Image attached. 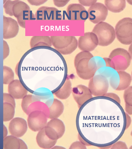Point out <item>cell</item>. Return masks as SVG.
Masks as SVG:
<instances>
[{
    "instance_id": "obj_51",
    "label": "cell",
    "mask_w": 132,
    "mask_h": 149,
    "mask_svg": "<svg viewBox=\"0 0 132 149\" xmlns=\"http://www.w3.org/2000/svg\"><path fill=\"white\" fill-rule=\"evenodd\" d=\"M131 77H132V73H131Z\"/></svg>"
},
{
    "instance_id": "obj_49",
    "label": "cell",
    "mask_w": 132,
    "mask_h": 149,
    "mask_svg": "<svg viewBox=\"0 0 132 149\" xmlns=\"http://www.w3.org/2000/svg\"><path fill=\"white\" fill-rule=\"evenodd\" d=\"M131 136L132 137V130L131 132Z\"/></svg>"
},
{
    "instance_id": "obj_5",
    "label": "cell",
    "mask_w": 132,
    "mask_h": 149,
    "mask_svg": "<svg viewBox=\"0 0 132 149\" xmlns=\"http://www.w3.org/2000/svg\"><path fill=\"white\" fill-rule=\"evenodd\" d=\"M116 37L122 44L132 43V18L126 17L122 19L116 24Z\"/></svg>"
},
{
    "instance_id": "obj_1",
    "label": "cell",
    "mask_w": 132,
    "mask_h": 149,
    "mask_svg": "<svg viewBox=\"0 0 132 149\" xmlns=\"http://www.w3.org/2000/svg\"><path fill=\"white\" fill-rule=\"evenodd\" d=\"M79 109L76 118L78 133L91 146H110L124 134L126 113L115 100L106 96H94Z\"/></svg>"
},
{
    "instance_id": "obj_22",
    "label": "cell",
    "mask_w": 132,
    "mask_h": 149,
    "mask_svg": "<svg viewBox=\"0 0 132 149\" xmlns=\"http://www.w3.org/2000/svg\"><path fill=\"white\" fill-rule=\"evenodd\" d=\"M64 110V105L61 101L57 99H54L53 104L49 107V118L52 119L58 118L63 113Z\"/></svg>"
},
{
    "instance_id": "obj_24",
    "label": "cell",
    "mask_w": 132,
    "mask_h": 149,
    "mask_svg": "<svg viewBox=\"0 0 132 149\" xmlns=\"http://www.w3.org/2000/svg\"><path fill=\"white\" fill-rule=\"evenodd\" d=\"M3 148L4 149H20V139L12 135L3 138Z\"/></svg>"
},
{
    "instance_id": "obj_14",
    "label": "cell",
    "mask_w": 132,
    "mask_h": 149,
    "mask_svg": "<svg viewBox=\"0 0 132 149\" xmlns=\"http://www.w3.org/2000/svg\"><path fill=\"white\" fill-rule=\"evenodd\" d=\"M28 127L27 122L24 119L16 117L10 121L8 131L11 135L20 138L23 137L27 132Z\"/></svg>"
},
{
    "instance_id": "obj_10",
    "label": "cell",
    "mask_w": 132,
    "mask_h": 149,
    "mask_svg": "<svg viewBox=\"0 0 132 149\" xmlns=\"http://www.w3.org/2000/svg\"><path fill=\"white\" fill-rule=\"evenodd\" d=\"M99 45L98 37L93 32H86L84 36L80 37L78 40V47L82 51L90 52L94 51Z\"/></svg>"
},
{
    "instance_id": "obj_23",
    "label": "cell",
    "mask_w": 132,
    "mask_h": 149,
    "mask_svg": "<svg viewBox=\"0 0 132 149\" xmlns=\"http://www.w3.org/2000/svg\"><path fill=\"white\" fill-rule=\"evenodd\" d=\"M120 77V83L117 91H124L131 83L132 78L130 74L124 71H118Z\"/></svg>"
},
{
    "instance_id": "obj_6",
    "label": "cell",
    "mask_w": 132,
    "mask_h": 149,
    "mask_svg": "<svg viewBox=\"0 0 132 149\" xmlns=\"http://www.w3.org/2000/svg\"><path fill=\"white\" fill-rule=\"evenodd\" d=\"M88 87L93 96H104L109 90V81L104 75L95 74L89 80Z\"/></svg>"
},
{
    "instance_id": "obj_40",
    "label": "cell",
    "mask_w": 132,
    "mask_h": 149,
    "mask_svg": "<svg viewBox=\"0 0 132 149\" xmlns=\"http://www.w3.org/2000/svg\"><path fill=\"white\" fill-rule=\"evenodd\" d=\"M104 96H107L113 99L120 104L121 101L120 97L115 93H107Z\"/></svg>"
},
{
    "instance_id": "obj_3",
    "label": "cell",
    "mask_w": 132,
    "mask_h": 149,
    "mask_svg": "<svg viewBox=\"0 0 132 149\" xmlns=\"http://www.w3.org/2000/svg\"><path fill=\"white\" fill-rule=\"evenodd\" d=\"M92 32L98 37L99 45L103 47L111 44L116 38L115 29L106 22L97 24L93 28Z\"/></svg>"
},
{
    "instance_id": "obj_12",
    "label": "cell",
    "mask_w": 132,
    "mask_h": 149,
    "mask_svg": "<svg viewBox=\"0 0 132 149\" xmlns=\"http://www.w3.org/2000/svg\"><path fill=\"white\" fill-rule=\"evenodd\" d=\"M66 11L68 19L70 20L85 21L88 18V11L80 3L68 5Z\"/></svg>"
},
{
    "instance_id": "obj_45",
    "label": "cell",
    "mask_w": 132,
    "mask_h": 149,
    "mask_svg": "<svg viewBox=\"0 0 132 149\" xmlns=\"http://www.w3.org/2000/svg\"><path fill=\"white\" fill-rule=\"evenodd\" d=\"M20 145H21V148L20 149H28V147H27V145L26 144V143L22 141V140L20 139Z\"/></svg>"
},
{
    "instance_id": "obj_21",
    "label": "cell",
    "mask_w": 132,
    "mask_h": 149,
    "mask_svg": "<svg viewBox=\"0 0 132 149\" xmlns=\"http://www.w3.org/2000/svg\"><path fill=\"white\" fill-rule=\"evenodd\" d=\"M31 48L39 46L52 47V46L51 37L47 36H33L30 42Z\"/></svg>"
},
{
    "instance_id": "obj_19",
    "label": "cell",
    "mask_w": 132,
    "mask_h": 149,
    "mask_svg": "<svg viewBox=\"0 0 132 149\" xmlns=\"http://www.w3.org/2000/svg\"><path fill=\"white\" fill-rule=\"evenodd\" d=\"M72 89V82L69 79H67L63 86L53 94L59 99L65 100L71 95Z\"/></svg>"
},
{
    "instance_id": "obj_25",
    "label": "cell",
    "mask_w": 132,
    "mask_h": 149,
    "mask_svg": "<svg viewBox=\"0 0 132 149\" xmlns=\"http://www.w3.org/2000/svg\"><path fill=\"white\" fill-rule=\"evenodd\" d=\"M17 22L21 27L25 28V21L36 20L35 15L31 10L23 11L21 12L17 17Z\"/></svg>"
},
{
    "instance_id": "obj_46",
    "label": "cell",
    "mask_w": 132,
    "mask_h": 149,
    "mask_svg": "<svg viewBox=\"0 0 132 149\" xmlns=\"http://www.w3.org/2000/svg\"><path fill=\"white\" fill-rule=\"evenodd\" d=\"M3 138L7 137L8 134V130H7V127L5 126V125H3Z\"/></svg>"
},
{
    "instance_id": "obj_15",
    "label": "cell",
    "mask_w": 132,
    "mask_h": 149,
    "mask_svg": "<svg viewBox=\"0 0 132 149\" xmlns=\"http://www.w3.org/2000/svg\"><path fill=\"white\" fill-rule=\"evenodd\" d=\"M19 26L15 20L10 17H3V38L9 39L17 36L19 32Z\"/></svg>"
},
{
    "instance_id": "obj_17",
    "label": "cell",
    "mask_w": 132,
    "mask_h": 149,
    "mask_svg": "<svg viewBox=\"0 0 132 149\" xmlns=\"http://www.w3.org/2000/svg\"><path fill=\"white\" fill-rule=\"evenodd\" d=\"M8 91L16 100L22 99L28 93V91L19 79L14 80L8 84Z\"/></svg>"
},
{
    "instance_id": "obj_43",
    "label": "cell",
    "mask_w": 132,
    "mask_h": 149,
    "mask_svg": "<svg viewBox=\"0 0 132 149\" xmlns=\"http://www.w3.org/2000/svg\"><path fill=\"white\" fill-rule=\"evenodd\" d=\"M126 130L129 128L131 124V118L130 116L129 115L126 113Z\"/></svg>"
},
{
    "instance_id": "obj_29",
    "label": "cell",
    "mask_w": 132,
    "mask_h": 149,
    "mask_svg": "<svg viewBox=\"0 0 132 149\" xmlns=\"http://www.w3.org/2000/svg\"><path fill=\"white\" fill-rule=\"evenodd\" d=\"M124 99L125 104L132 106V86L124 90Z\"/></svg>"
},
{
    "instance_id": "obj_18",
    "label": "cell",
    "mask_w": 132,
    "mask_h": 149,
    "mask_svg": "<svg viewBox=\"0 0 132 149\" xmlns=\"http://www.w3.org/2000/svg\"><path fill=\"white\" fill-rule=\"evenodd\" d=\"M36 141L41 148L50 149L54 147L57 141L51 139L46 134L44 129L38 132L36 137Z\"/></svg>"
},
{
    "instance_id": "obj_30",
    "label": "cell",
    "mask_w": 132,
    "mask_h": 149,
    "mask_svg": "<svg viewBox=\"0 0 132 149\" xmlns=\"http://www.w3.org/2000/svg\"><path fill=\"white\" fill-rule=\"evenodd\" d=\"M32 95H27L22 99L21 107L23 112L27 115H28L27 113V109L29 105L32 102Z\"/></svg>"
},
{
    "instance_id": "obj_41",
    "label": "cell",
    "mask_w": 132,
    "mask_h": 149,
    "mask_svg": "<svg viewBox=\"0 0 132 149\" xmlns=\"http://www.w3.org/2000/svg\"><path fill=\"white\" fill-rule=\"evenodd\" d=\"M125 111L126 113L129 115H132V106L125 104Z\"/></svg>"
},
{
    "instance_id": "obj_16",
    "label": "cell",
    "mask_w": 132,
    "mask_h": 149,
    "mask_svg": "<svg viewBox=\"0 0 132 149\" xmlns=\"http://www.w3.org/2000/svg\"><path fill=\"white\" fill-rule=\"evenodd\" d=\"M90 57H85L78 61L75 68L77 75L80 78L84 80H90L93 78L95 72L91 70L88 68V63Z\"/></svg>"
},
{
    "instance_id": "obj_20",
    "label": "cell",
    "mask_w": 132,
    "mask_h": 149,
    "mask_svg": "<svg viewBox=\"0 0 132 149\" xmlns=\"http://www.w3.org/2000/svg\"><path fill=\"white\" fill-rule=\"evenodd\" d=\"M104 2L108 10L114 13L122 12L126 6L125 0H105Z\"/></svg>"
},
{
    "instance_id": "obj_27",
    "label": "cell",
    "mask_w": 132,
    "mask_h": 149,
    "mask_svg": "<svg viewBox=\"0 0 132 149\" xmlns=\"http://www.w3.org/2000/svg\"><path fill=\"white\" fill-rule=\"evenodd\" d=\"M25 10H30L29 6L23 1L17 0L12 8L13 16L17 18L21 12Z\"/></svg>"
},
{
    "instance_id": "obj_11",
    "label": "cell",
    "mask_w": 132,
    "mask_h": 149,
    "mask_svg": "<svg viewBox=\"0 0 132 149\" xmlns=\"http://www.w3.org/2000/svg\"><path fill=\"white\" fill-rule=\"evenodd\" d=\"M35 15L37 20H61L62 18L60 11L53 7H41Z\"/></svg>"
},
{
    "instance_id": "obj_47",
    "label": "cell",
    "mask_w": 132,
    "mask_h": 149,
    "mask_svg": "<svg viewBox=\"0 0 132 149\" xmlns=\"http://www.w3.org/2000/svg\"><path fill=\"white\" fill-rule=\"evenodd\" d=\"M128 52H129V54L130 55L131 57L132 60V43L130 45L128 48Z\"/></svg>"
},
{
    "instance_id": "obj_36",
    "label": "cell",
    "mask_w": 132,
    "mask_h": 149,
    "mask_svg": "<svg viewBox=\"0 0 132 149\" xmlns=\"http://www.w3.org/2000/svg\"><path fill=\"white\" fill-rule=\"evenodd\" d=\"M80 4L85 7H91L97 3V0H79Z\"/></svg>"
},
{
    "instance_id": "obj_7",
    "label": "cell",
    "mask_w": 132,
    "mask_h": 149,
    "mask_svg": "<svg viewBox=\"0 0 132 149\" xmlns=\"http://www.w3.org/2000/svg\"><path fill=\"white\" fill-rule=\"evenodd\" d=\"M48 118L43 111L36 110L28 114L27 122L28 127L33 132H37L45 127Z\"/></svg>"
},
{
    "instance_id": "obj_34",
    "label": "cell",
    "mask_w": 132,
    "mask_h": 149,
    "mask_svg": "<svg viewBox=\"0 0 132 149\" xmlns=\"http://www.w3.org/2000/svg\"><path fill=\"white\" fill-rule=\"evenodd\" d=\"M127 146L125 143L122 141H116L111 145V149H128Z\"/></svg>"
},
{
    "instance_id": "obj_50",
    "label": "cell",
    "mask_w": 132,
    "mask_h": 149,
    "mask_svg": "<svg viewBox=\"0 0 132 149\" xmlns=\"http://www.w3.org/2000/svg\"><path fill=\"white\" fill-rule=\"evenodd\" d=\"M129 149H132V146H130V147L129 148Z\"/></svg>"
},
{
    "instance_id": "obj_9",
    "label": "cell",
    "mask_w": 132,
    "mask_h": 149,
    "mask_svg": "<svg viewBox=\"0 0 132 149\" xmlns=\"http://www.w3.org/2000/svg\"><path fill=\"white\" fill-rule=\"evenodd\" d=\"M88 12L89 21L97 24L105 20L108 16V10L105 5L97 2L89 7Z\"/></svg>"
},
{
    "instance_id": "obj_13",
    "label": "cell",
    "mask_w": 132,
    "mask_h": 149,
    "mask_svg": "<svg viewBox=\"0 0 132 149\" xmlns=\"http://www.w3.org/2000/svg\"><path fill=\"white\" fill-rule=\"evenodd\" d=\"M72 95L78 105V108L88 100L93 97L89 88L84 85L80 84L72 89Z\"/></svg>"
},
{
    "instance_id": "obj_31",
    "label": "cell",
    "mask_w": 132,
    "mask_h": 149,
    "mask_svg": "<svg viewBox=\"0 0 132 149\" xmlns=\"http://www.w3.org/2000/svg\"><path fill=\"white\" fill-rule=\"evenodd\" d=\"M17 1V0L15 1H10L8 0L3 5V8L4 9L5 12L6 14L8 15H9L12 17L13 16V12H12V8L13 6L15 3Z\"/></svg>"
},
{
    "instance_id": "obj_42",
    "label": "cell",
    "mask_w": 132,
    "mask_h": 149,
    "mask_svg": "<svg viewBox=\"0 0 132 149\" xmlns=\"http://www.w3.org/2000/svg\"><path fill=\"white\" fill-rule=\"evenodd\" d=\"M78 139L79 140V141H80L81 143L82 144H83V145H85L86 146H90L91 145L89 144L86 141L83 139L81 137L80 135H79V134L78 133Z\"/></svg>"
},
{
    "instance_id": "obj_48",
    "label": "cell",
    "mask_w": 132,
    "mask_h": 149,
    "mask_svg": "<svg viewBox=\"0 0 132 149\" xmlns=\"http://www.w3.org/2000/svg\"><path fill=\"white\" fill-rule=\"evenodd\" d=\"M127 2L129 4L132 6V0H128V1H127Z\"/></svg>"
},
{
    "instance_id": "obj_37",
    "label": "cell",
    "mask_w": 132,
    "mask_h": 149,
    "mask_svg": "<svg viewBox=\"0 0 132 149\" xmlns=\"http://www.w3.org/2000/svg\"><path fill=\"white\" fill-rule=\"evenodd\" d=\"M10 53V49L8 43L6 41H3V59L8 57Z\"/></svg>"
},
{
    "instance_id": "obj_38",
    "label": "cell",
    "mask_w": 132,
    "mask_h": 149,
    "mask_svg": "<svg viewBox=\"0 0 132 149\" xmlns=\"http://www.w3.org/2000/svg\"><path fill=\"white\" fill-rule=\"evenodd\" d=\"M69 0H54V5L57 7H62L65 6L69 2Z\"/></svg>"
},
{
    "instance_id": "obj_8",
    "label": "cell",
    "mask_w": 132,
    "mask_h": 149,
    "mask_svg": "<svg viewBox=\"0 0 132 149\" xmlns=\"http://www.w3.org/2000/svg\"><path fill=\"white\" fill-rule=\"evenodd\" d=\"M44 130L46 134L49 138L58 141L64 135L65 126L61 120L54 118L47 122Z\"/></svg>"
},
{
    "instance_id": "obj_33",
    "label": "cell",
    "mask_w": 132,
    "mask_h": 149,
    "mask_svg": "<svg viewBox=\"0 0 132 149\" xmlns=\"http://www.w3.org/2000/svg\"><path fill=\"white\" fill-rule=\"evenodd\" d=\"M14 97L12 95L9 93H3V103L7 102L12 104L13 106L16 107V102Z\"/></svg>"
},
{
    "instance_id": "obj_35",
    "label": "cell",
    "mask_w": 132,
    "mask_h": 149,
    "mask_svg": "<svg viewBox=\"0 0 132 149\" xmlns=\"http://www.w3.org/2000/svg\"><path fill=\"white\" fill-rule=\"evenodd\" d=\"M87 146L83 145L80 141H76L73 143L69 148V149H86Z\"/></svg>"
},
{
    "instance_id": "obj_4",
    "label": "cell",
    "mask_w": 132,
    "mask_h": 149,
    "mask_svg": "<svg viewBox=\"0 0 132 149\" xmlns=\"http://www.w3.org/2000/svg\"><path fill=\"white\" fill-rule=\"evenodd\" d=\"M109 58L111 59V67L118 71H124L130 66L131 58L126 50L115 49L111 52Z\"/></svg>"
},
{
    "instance_id": "obj_39",
    "label": "cell",
    "mask_w": 132,
    "mask_h": 149,
    "mask_svg": "<svg viewBox=\"0 0 132 149\" xmlns=\"http://www.w3.org/2000/svg\"><path fill=\"white\" fill-rule=\"evenodd\" d=\"M47 0H28V2L32 6H39L44 4Z\"/></svg>"
},
{
    "instance_id": "obj_28",
    "label": "cell",
    "mask_w": 132,
    "mask_h": 149,
    "mask_svg": "<svg viewBox=\"0 0 132 149\" xmlns=\"http://www.w3.org/2000/svg\"><path fill=\"white\" fill-rule=\"evenodd\" d=\"M14 74L12 70L7 66H3V84H9L14 79Z\"/></svg>"
},
{
    "instance_id": "obj_2",
    "label": "cell",
    "mask_w": 132,
    "mask_h": 149,
    "mask_svg": "<svg viewBox=\"0 0 132 149\" xmlns=\"http://www.w3.org/2000/svg\"><path fill=\"white\" fill-rule=\"evenodd\" d=\"M52 46L62 55L70 54L78 47V41L73 36H53L51 37Z\"/></svg>"
},
{
    "instance_id": "obj_26",
    "label": "cell",
    "mask_w": 132,
    "mask_h": 149,
    "mask_svg": "<svg viewBox=\"0 0 132 149\" xmlns=\"http://www.w3.org/2000/svg\"><path fill=\"white\" fill-rule=\"evenodd\" d=\"M15 108L12 104L3 103V121H10L14 118L15 115Z\"/></svg>"
},
{
    "instance_id": "obj_44",
    "label": "cell",
    "mask_w": 132,
    "mask_h": 149,
    "mask_svg": "<svg viewBox=\"0 0 132 149\" xmlns=\"http://www.w3.org/2000/svg\"><path fill=\"white\" fill-rule=\"evenodd\" d=\"M103 59L104 60L105 62L106 65L107 67H111V59L109 58H103Z\"/></svg>"
},
{
    "instance_id": "obj_32",
    "label": "cell",
    "mask_w": 132,
    "mask_h": 149,
    "mask_svg": "<svg viewBox=\"0 0 132 149\" xmlns=\"http://www.w3.org/2000/svg\"><path fill=\"white\" fill-rule=\"evenodd\" d=\"M94 57L93 54L90 52L88 51H82L81 52H79L77 54L76 56L75 57L74 60V65L76 66L78 63V61L81 59L85 57H90L91 58H93Z\"/></svg>"
}]
</instances>
